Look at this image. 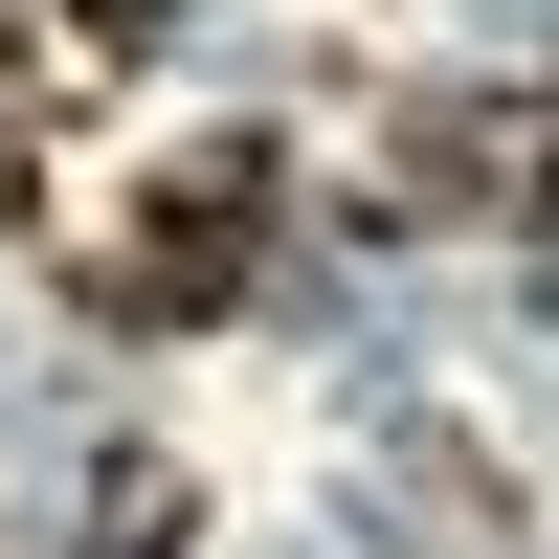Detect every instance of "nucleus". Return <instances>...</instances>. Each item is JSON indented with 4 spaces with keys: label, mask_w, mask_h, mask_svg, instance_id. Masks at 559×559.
<instances>
[{
    "label": "nucleus",
    "mask_w": 559,
    "mask_h": 559,
    "mask_svg": "<svg viewBox=\"0 0 559 559\" xmlns=\"http://www.w3.org/2000/svg\"><path fill=\"white\" fill-rule=\"evenodd\" d=\"M559 179V90H426V112L381 134V202L403 224H515Z\"/></svg>",
    "instance_id": "f257e3e1"
},
{
    "label": "nucleus",
    "mask_w": 559,
    "mask_h": 559,
    "mask_svg": "<svg viewBox=\"0 0 559 559\" xmlns=\"http://www.w3.org/2000/svg\"><path fill=\"white\" fill-rule=\"evenodd\" d=\"M68 45H90V68H134V45H157V0H68Z\"/></svg>",
    "instance_id": "7ed1b4c3"
},
{
    "label": "nucleus",
    "mask_w": 559,
    "mask_h": 559,
    "mask_svg": "<svg viewBox=\"0 0 559 559\" xmlns=\"http://www.w3.org/2000/svg\"><path fill=\"white\" fill-rule=\"evenodd\" d=\"M247 269H269V157H179L112 247V313H224Z\"/></svg>",
    "instance_id": "f03ea898"
}]
</instances>
